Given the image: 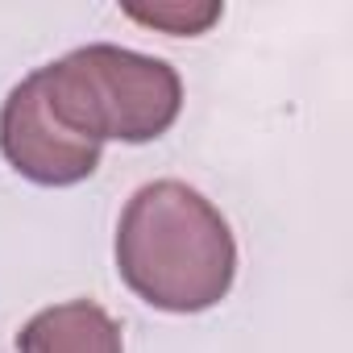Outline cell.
<instances>
[{
    "label": "cell",
    "instance_id": "3957f363",
    "mask_svg": "<svg viewBox=\"0 0 353 353\" xmlns=\"http://www.w3.org/2000/svg\"><path fill=\"white\" fill-rule=\"evenodd\" d=\"M0 154L38 188H71L96 174L104 145L71 133L50 112L38 75H26L0 108Z\"/></svg>",
    "mask_w": 353,
    "mask_h": 353
},
{
    "label": "cell",
    "instance_id": "5b68a950",
    "mask_svg": "<svg viewBox=\"0 0 353 353\" xmlns=\"http://www.w3.org/2000/svg\"><path fill=\"white\" fill-rule=\"evenodd\" d=\"M221 5L212 0H162V5H125V17L170 38H200L221 21Z\"/></svg>",
    "mask_w": 353,
    "mask_h": 353
},
{
    "label": "cell",
    "instance_id": "7a4b0ae2",
    "mask_svg": "<svg viewBox=\"0 0 353 353\" xmlns=\"http://www.w3.org/2000/svg\"><path fill=\"white\" fill-rule=\"evenodd\" d=\"M50 112L88 141H154L183 108V79L170 63L112 42H92L34 71Z\"/></svg>",
    "mask_w": 353,
    "mask_h": 353
},
{
    "label": "cell",
    "instance_id": "6da1fadb",
    "mask_svg": "<svg viewBox=\"0 0 353 353\" xmlns=\"http://www.w3.org/2000/svg\"><path fill=\"white\" fill-rule=\"evenodd\" d=\"M117 274L158 312H208L237 279V241L196 188L158 179L137 188L121 212Z\"/></svg>",
    "mask_w": 353,
    "mask_h": 353
},
{
    "label": "cell",
    "instance_id": "277c9868",
    "mask_svg": "<svg viewBox=\"0 0 353 353\" xmlns=\"http://www.w3.org/2000/svg\"><path fill=\"white\" fill-rule=\"evenodd\" d=\"M17 349L21 353H125L117 320L92 299H71L38 312L21 328Z\"/></svg>",
    "mask_w": 353,
    "mask_h": 353
}]
</instances>
